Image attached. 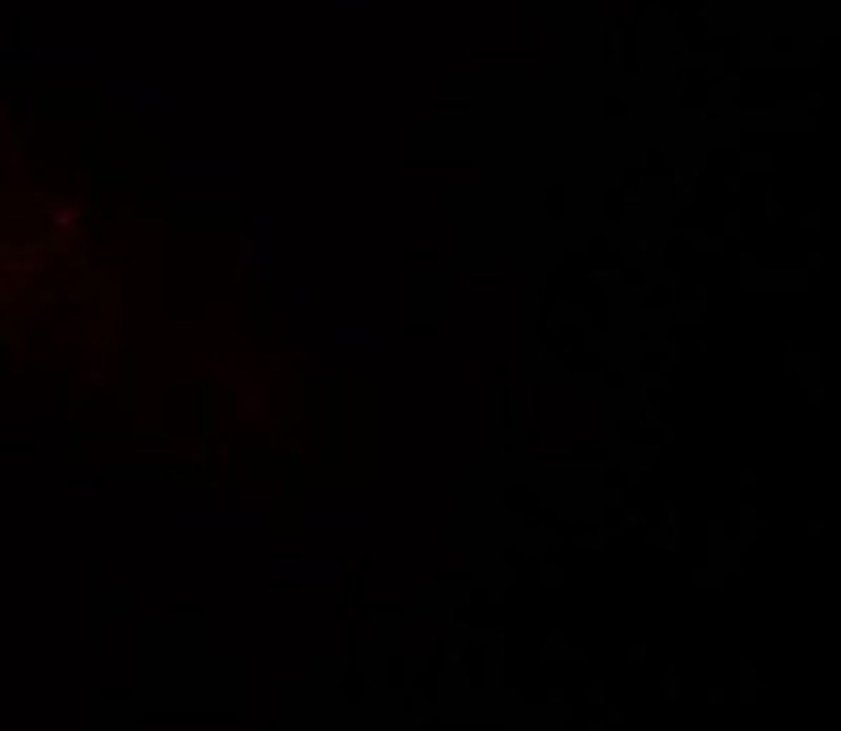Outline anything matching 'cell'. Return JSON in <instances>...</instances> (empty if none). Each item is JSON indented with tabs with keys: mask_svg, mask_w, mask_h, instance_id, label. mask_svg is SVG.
I'll use <instances>...</instances> for the list:
<instances>
[{
	"mask_svg": "<svg viewBox=\"0 0 841 731\" xmlns=\"http://www.w3.org/2000/svg\"><path fill=\"white\" fill-rule=\"evenodd\" d=\"M270 580L295 585V580H337L332 563H270Z\"/></svg>",
	"mask_w": 841,
	"mask_h": 731,
	"instance_id": "1",
	"label": "cell"
},
{
	"mask_svg": "<svg viewBox=\"0 0 841 731\" xmlns=\"http://www.w3.org/2000/svg\"><path fill=\"white\" fill-rule=\"evenodd\" d=\"M135 105H139V110H164V105H169V97H164V92H139V97H135Z\"/></svg>",
	"mask_w": 841,
	"mask_h": 731,
	"instance_id": "4",
	"label": "cell"
},
{
	"mask_svg": "<svg viewBox=\"0 0 841 731\" xmlns=\"http://www.w3.org/2000/svg\"><path fill=\"white\" fill-rule=\"evenodd\" d=\"M337 345H371V328H337Z\"/></svg>",
	"mask_w": 841,
	"mask_h": 731,
	"instance_id": "3",
	"label": "cell"
},
{
	"mask_svg": "<svg viewBox=\"0 0 841 731\" xmlns=\"http://www.w3.org/2000/svg\"><path fill=\"white\" fill-rule=\"evenodd\" d=\"M337 9H371V0H337Z\"/></svg>",
	"mask_w": 841,
	"mask_h": 731,
	"instance_id": "5",
	"label": "cell"
},
{
	"mask_svg": "<svg viewBox=\"0 0 841 731\" xmlns=\"http://www.w3.org/2000/svg\"><path fill=\"white\" fill-rule=\"evenodd\" d=\"M232 160H173L169 177H232Z\"/></svg>",
	"mask_w": 841,
	"mask_h": 731,
	"instance_id": "2",
	"label": "cell"
}]
</instances>
